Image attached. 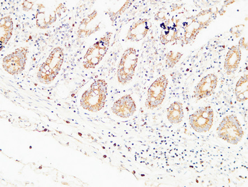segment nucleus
<instances>
[{
	"label": "nucleus",
	"instance_id": "f257e3e1",
	"mask_svg": "<svg viewBox=\"0 0 248 187\" xmlns=\"http://www.w3.org/2000/svg\"><path fill=\"white\" fill-rule=\"evenodd\" d=\"M216 17L217 13L211 8L202 10L196 15L187 18L184 26V37L186 44H192L201 31L210 26Z\"/></svg>",
	"mask_w": 248,
	"mask_h": 187
},
{
	"label": "nucleus",
	"instance_id": "f03ea898",
	"mask_svg": "<svg viewBox=\"0 0 248 187\" xmlns=\"http://www.w3.org/2000/svg\"><path fill=\"white\" fill-rule=\"evenodd\" d=\"M108 95V83L98 79L91 84L89 90L83 94L80 105L85 110L97 112L104 108Z\"/></svg>",
	"mask_w": 248,
	"mask_h": 187
},
{
	"label": "nucleus",
	"instance_id": "7ed1b4c3",
	"mask_svg": "<svg viewBox=\"0 0 248 187\" xmlns=\"http://www.w3.org/2000/svg\"><path fill=\"white\" fill-rule=\"evenodd\" d=\"M63 59V49L60 47L55 48L39 69L37 78L41 83L47 84L55 79L61 70Z\"/></svg>",
	"mask_w": 248,
	"mask_h": 187
},
{
	"label": "nucleus",
	"instance_id": "20e7f679",
	"mask_svg": "<svg viewBox=\"0 0 248 187\" xmlns=\"http://www.w3.org/2000/svg\"><path fill=\"white\" fill-rule=\"evenodd\" d=\"M217 136L226 142L236 145L242 140L244 132L235 115H229L223 118L217 129Z\"/></svg>",
	"mask_w": 248,
	"mask_h": 187
},
{
	"label": "nucleus",
	"instance_id": "39448f33",
	"mask_svg": "<svg viewBox=\"0 0 248 187\" xmlns=\"http://www.w3.org/2000/svg\"><path fill=\"white\" fill-rule=\"evenodd\" d=\"M112 35L111 31H108L88 48L83 58V65L85 69H94L101 62L108 50Z\"/></svg>",
	"mask_w": 248,
	"mask_h": 187
},
{
	"label": "nucleus",
	"instance_id": "423d86ee",
	"mask_svg": "<svg viewBox=\"0 0 248 187\" xmlns=\"http://www.w3.org/2000/svg\"><path fill=\"white\" fill-rule=\"evenodd\" d=\"M138 55L136 49L129 47L124 52L118 65L117 77L119 82L126 85L132 80L138 65Z\"/></svg>",
	"mask_w": 248,
	"mask_h": 187
},
{
	"label": "nucleus",
	"instance_id": "0eeeda50",
	"mask_svg": "<svg viewBox=\"0 0 248 187\" xmlns=\"http://www.w3.org/2000/svg\"><path fill=\"white\" fill-rule=\"evenodd\" d=\"M169 80L166 75L158 78L148 88L146 101V108L153 110L160 106L165 100Z\"/></svg>",
	"mask_w": 248,
	"mask_h": 187
},
{
	"label": "nucleus",
	"instance_id": "6e6552de",
	"mask_svg": "<svg viewBox=\"0 0 248 187\" xmlns=\"http://www.w3.org/2000/svg\"><path fill=\"white\" fill-rule=\"evenodd\" d=\"M214 111L210 106L201 108L190 115L189 118L191 127L198 133L210 131L213 125Z\"/></svg>",
	"mask_w": 248,
	"mask_h": 187
},
{
	"label": "nucleus",
	"instance_id": "1a4fd4ad",
	"mask_svg": "<svg viewBox=\"0 0 248 187\" xmlns=\"http://www.w3.org/2000/svg\"><path fill=\"white\" fill-rule=\"evenodd\" d=\"M28 49L21 47L5 56L2 60L3 68L12 75H19L25 69Z\"/></svg>",
	"mask_w": 248,
	"mask_h": 187
},
{
	"label": "nucleus",
	"instance_id": "9d476101",
	"mask_svg": "<svg viewBox=\"0 0 248 187\" xmlns=\"http://www.w3.org/2000/svg\"><path fill=\"white\" fill-rule=\"evenodd\" d=\"M218 84V77L215 74H209L202 79L194 88V97L196 101L210 97L214 94Z\"/></svg>",
	"mask_w": 248,
	"mask_h": 187
},
{
	"label": "nucleus",
	"instance_id": "9b49d317",
	"mask_svg": "<svg viewBox=\"0 0 248 187\" xmlns=\"http://www.w3.org/2000/svg\"><path fill=\"white\" fill-rule=\"evenodd\" d=\"M111 110L113 114L119 117L127 119L132 116L136 112L137 105L131 95L126 94L113 104Z\"/></svg>",
	"mask_w": 248,
	"mask_h": 187
},
{
	"label": "nucleus",
	"instance_id": "f8f14e48",
	"mask_svg": "<svg viewBox=\"0 0 248 187\" xmlns=\"http://www.w3.org/2000/svg\"><path fill=\"white\" fill-rule=\"evenodd\" d=\"M152 27L150 19H140L135 21L130 27L126 34V40L133 42H138L146 37Z\"/></svg>",
	"mask_w": 248,
	"mask_h": 187
},
{
	"label": "nucleus",
	"instance_id": "ddd939ff",
	"mask_svg": "<svg viewBox=\"0 0 248 187\" xmlns=\"http://www.w3.org/2000/svg\"><path fill=\"white\" fill-rule=\"evenodd\" d=\"M241 60H242V50L239 45L232 46L229 49L225 59L224 69L227 75H232L237 71L239 68Z\"/></svg>",
	"mask_w": 248,
	"mask_h": 187
},
{
	"label": "nucleus",
	"instance_id": "4468645a",
	"mask_svg": "<svg viewBox=\"0 0 248 187\" xmlns=\"http://www.w3.org/2000/svg\"><path fill=\"white\" fill-rule=\"evenodd\" d=\"M184 116L183 105L179 101H175L168 109L167 118L172 125L180 124Z\"/></svg>",
	"mask_w": 248,
	"mask_h": 187
},
{
	"label": "nucleus",
	"instance_id": "2eb2a0df",
	"mask_svg": "<svg viewBox=\"0 0 248 187\" xmlns=\"http://www.w3.org/2000/svg\"><path fill=\"white\" fill-rule=\"evenodd\" d=\"M235 95L237 101L246 102L248 99V76L245 74L237 81L235 88Z\"/></svg>",
	"mask_w": 248,
	"mask_h": 187
},
{
	"label": "nucleus",
	"instance_id": "dca6fc26",
	"mask_svg": "<svg viewBox=\"0 0 248 187\" xmlns=\"http://www.w3.org/2000/svg\"><path fill=\"white\" fill-rule=\"evenodd\" d=\"M1 45H6L11 38L13 31V22L11 16H8L1 19Z\"/></svg>",
	"mask_w": 248,
	"mask_h": 187
},
{
	"label": "nucleus",
	"instance_id": "f3484780",
	"mask_svg": "<svg viewBox=\"0 0 248 187\" xmlns=\"http://www.w3.org/2000/svg\"><path fill=\"white\" fill-rule=\"evenodd\" d=\"M178 37V30L175 26H169V20L165 22V26L161 31L160 40L162 45H166L175 41Z\"/></svg>",
	"mask_w": 248,
	"mask_h": 187
},
{
	"label": "nucleus",
	"instance_id": "a211bd4d",
	"mask_svg": "<svg viewBox=\"0 0 248 187\" xmlns=\"http://www.w3.org/2000/svg\"><path fill=\"white\" fill-rule=\"evenodd\" d=\"M183 54L180 52H175L170 51L166 55V64L168 68H172L178 63L181 58H182Z\"/></svg>",
	"mask_w": 248,
	"mask_h": 187
},
{
	"label": "nucleus",
	"instance_id": "6ab92c4d",
	"mask_svg": "<svg viewBox=\"0 0 248 187\" xmlns=\"http://www.w3.org/2000/svg\"><path fill=\"white\" fill-rule=\"evenodd\" d=\"M245 26L244 24H239V25L233 27L230 30V33L235 38H238L242 36Z\"/></svg>",
	"mask_w": 248,
	"mask_h": 187
},
{
	"label": "nucleus",
	"instance_id": "aec40b11",
	"mask_svg": "<svg viewBox=\"0 0 248 187\" xmlns=\"http://www.w3.org/2000/svg\"><path fill=\"white\" fill-rule=\"evenodd\" d=\"M155 20L157 21H161V22H164L166 20L164 13H158L155 14Z\"/></svg>",
	"mask_w": 248,
	"mask_h": 187
},
{
	"label": "nucleus",
	"instance_id": "412c9836",
	"mask_svg": "<svg viewBox=\"0 0 248 187\" xmlns=\"http://www.w3.org/2000/svg\"><path fill=\"white\" fill-rule=\"evenodd\" d=\"M238 45L240 48L246 49L248 50V43L245 37L241 38Z\"/></svg>",
	"mask_w": 248,
	"mask_h": 187
},
{
	"label": "nucleus",
	"instance_id": "4be33fe9",
	"mask_svg": "<svg viewBox=\"0 0 248 187\" xmlns=\"http://www.w3.org/2000/svg\"><path fill=\"white\" fill-rule=\"evenodd\" d=\"M235 1H224L225 5L228 6L232 4V3L235 2Z\"/></svg>",
	"mask_w": 248,
	"mask_h": 187
}]
</instances>
